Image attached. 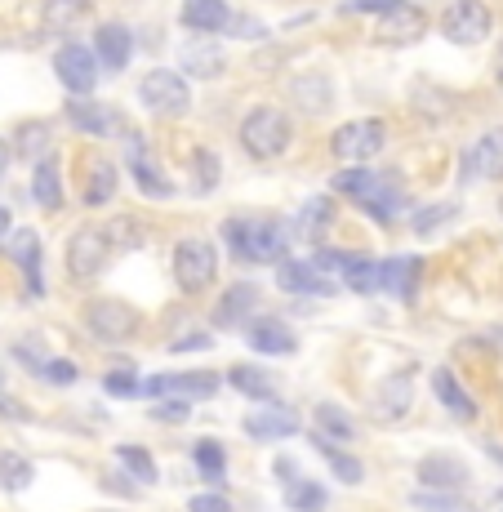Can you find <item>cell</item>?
I'll return each mask as SVG.
<instances>
[{"label":"cell","instance_id":"681fc988","mask_svg":"<svg viewBox=\"0 0 503 512\" xmlns=\"http://www.w3.org/2000/svg\"><path fill=\"white\" fill-rule=\"evenodd\" d=\"M0 415H9V419H18V423H27V419H32V410H27L23 401H14V397H0Z\"/></svg>","mask_w":503,"mask_h":512},{"label":"cell","instance_id":"ac0fdd59","mask_svg":"<svg viewBox=\"0 0 503 512\" xmlns=\"http://www.w3.org/2000/svg\"><path fill=\"white\" fill-rule=\"evenodd\" d=\"M294 432H299V419L281 406L254 410V415L245 419V437H254V441H281V437H294Z\"/></svg>","mask_w":503,"mask_h":512},{"label":"cell","instance_id":"ee69618b","mask_svg":"<svg viewBox=\"0 0 503 512\" xmlns=\"http://www.w3.org/2000/svg\"><path fill=\"white\" fill-rule=\"evenodd\" d=\"M446 219H455V205H441V210H423V214H414V232H432L437 223H446Z\"/></svg>","mask_w":503,"mask_h":512},{"label":"cell","instance_id":"b9f144b4","mask_svg":"<svg viewBox=\"0 0 503 512\" xmlns=\"http://www.w3.org/2000/svg\"><path fill=\"white\" fill-rule=\"evenodd\" d=\"M192 165H196V192H210L219 183V156L201 147V152H192Z\"/></svg>","mask_w":503,"mask_h":512},{"label":"cell","instance_id":"d6a6232c","mask_svg":"<svg viewBox=\"0 0 503 512\" xmlns=\"http://www.w3.org/2000/svg\"><path fill=\"white\" fill-rule=\"evenodd\" d=\"M410 504L419 508V512H472V504L463 495H450V490H414L410 495Z\"/></svg>","mask_w":503,"mask_h":512},{"label":"cell","instance_id":"e0dca14e","mask_svg":"<svg viewBox=\"0 0 503 512\" xmlns=\"http://www.w3.org/2000/svg\"><path fill=\"white\" fill-rule=\"evenodd\" d=\"M276 285L285 294H330L334 285L321 277L317 263H299V259H281L276 263Z\"/></svg>","mask_w":503,"mask_h":512},{"label":"cell","instance_id":"11a10c76","mask_svg":"<svg viewBox=\"0 0 503 512\" xmlns=\"http://www.w3.org/2000/svg\"><path fill=\"white\" fill-rule=\"evenodd\" d=\"M5 232H9V214L0 210V241H5Z\"/></svg>","mask_w":503,"mask_h":512},{"label":"cell","instance_id":"5bb4252c","mask_svg":"<svg viewBox=\"0 0 503 512\" xmlns=\"http://www.w3.org/2000/svg\"><path fill=\"white\" fill-rule=\"evenodd\" d=\"M5 254L23 268L27 285H32V294H45V272H41V236L32 228H18L14 236L5 241Z\"/></svg>","mask_w":503,"mask_h":512},{"label":"cell","instance_id":"e575fe53","mask_svg":"<svg viewBox=\"0 0 503 512\" xmlns=\"http://www.w3.org/2000/svg\"><path fill=\"white\" fill-rule=\"evenodd\" d=\"M285 508L294 512H321L325 508V490L317 481H294V486H285Z\"/></svg>","mask_w":503,"mask_h":512},{"label":"cell","instance_id":"db71d44e","mask_svg":"<svg viewBox=\"0 0 503 512\" xmlns=\"http://www.w3.org/2000/svg\"><path fill=\"white\" fill-rule=\"evenodd\" d=\"M5 165H9V152H5V143H0V179H5Z\"/></svg>","mask_w":503,"mask_h":512},{"label":"cell","instance_id":"7a4b0ae2","mask_svg":"<svg viewBox=\"0 0 503 512\" xmlns=\"http://www.w3.org/2000/svg\"><path fill=\"white\" fill-rule=\"evenodd\" d=\"M334 187L339 192H348V196H357V205L366 214H374L379 223H392L401 214V205H406V196L397 192L383 174H374V170H343L339 179H334Z\"/></svg>","mask_w":503,"mask_h":512},{"label":"cell","instance_id":"8992f818","mask_svg":"<svg viewBox=\"0 0 503 512\" xmlns=\"http://www.w3.org/2000/svg\"><path fill=\"white\" fill-rule=\"evenodd\" d=\"M495 27V14H490L481 0H455V5L441 14V36L450 45H481Z\"/></svg>","mask_w":503,"mask_h":512},{"label":"cell","instance_id":"4316f807","mask_svg":"<svg viewBox=\"0 0 503 512\" xmlns=\"http://www.w3.org/2000/svg\"><path fill=\"white\" fill-rule=\"evenodd\" d=\"M130 170H134V183L143 187L147 196H174V183L161 179V170H156L152 156H143V147L130 143Z\"/></svg>","mask_w":503,"mask_h":512},{"label":"cell","instance_id":"7402d4cb","mask_svg":"<svg viewBox=\"0 0 503 512\" xmlns=\"http://www.w3.org/2000/svg\"><path fill=\"white\" fill-rule=\"evenodd\" d=\"M228 5L223 0H183V27L187 32H201V36H214L228 27Z\"/></svg>","mask_w":503,"mask_h":512},{"label":"cell","instance_id":"30bf717a","mask_svg":"<svg viewBox=\"0 0 503 512\" xmlns=\"http://www.w3.org/2000/svg\"><path fill=\"white\" fill-rule=\"evenodd\" d=\"M423 32H428V14H423L419 5H406V0H397L392 9H383V14H379L374 41H379V45H414Z\"/></svg>","mask_w":503,"mask_h":512},{"label":"cell","instance_id":"9a60e30c","mask_svg":"<svg viewBox=\"0 0 503 512\" xmlns=\"http://www.w3.org/2000/svg\"><path fill=\"white\" fill-rule=\"evenodd\" d=\"M67 121H72L81 134H94V139H107V134H112L116 125H121V116H116L112 107L94 103V98L76 94L72 103H67Z\"/></svg>","mask_w":503,"mask_h":512},{"label":"cell","instance_id":"f907efd6","mask_svg":"<svg viewBox=\"0 0 503 512\" xmlns=\"http://www.w3.org/2000/svg\"><path fill=\"white\" fill-rule=\"evenodd\" d=\"M236 27H223V32H232V36H268L263 32V23H254V18H232Z\"/></svg>","mask_w":503,"mask_h":512},{"label":"cell","instance_id":"ffe728a7","mask_svg":"<svg viewBox=\"0 0 503 512\" xmlns=\"http://www.w3.org/2000/svg\"><path fill=\"white\" fill-rule=\"evenodd\" d=\"M250 348L254 352H263V357H285V352H294V334L290 326H281L276 317H259V321H250Z\"/></svg>","mask_w":503,"mask_h":512},{"label":"cell","instance_id":"d590c367","mask_svg":"<svg viewBox=\"0 0 503 512\" xmlns=\"http://www.w3.org/2000/svg\"><path fill=\"white\" fill-rule=\"evenodd\" d=\"M116 459H121V468L130 472L134 481H143V486H152L156 481V464H152V455H147L143 446H121L116 450Z\"/></svg>","mask_w":503,"mask_h":512},{"label":"cell","instance_id":"5b68a950","mask_svg":"<svg viewBox=\"0 0 503 512\" xmlns=\"http://www.w3.org/2000/svg\"><path fill=\"white\" fill-rule=\"evenodd\" d=\"M214 272H219V254H214L210 241H201V236H187V241L174 245V281H179L183 294L210 290Z\"/></svg>","mask_w":503,"mask_h":512},{"label":"cell","instance_id":"4fadbf2b","mask_svg":"<svg viewBox=\"0 0 503 512\" xmlns=\"http://www.w3.org/2000/svg\"><path fill=\"white\" fill-rule=\"evenodd\" d=\"M463 174H472V179H503V130L481 134L463 152Z\"/></svg>","mask_w":503,"mask_h":512},{"label":"cell","instance_id":"83f0119b","mask_svg":"<svg viewBox=\"0 0 503 512\" xmlns=\"http://www.w3.org/2000/svg\"><path fill=\"white\" fill-rule=\"evenodd\" d=\"M228 383L245 397H259V401H276V379L268 370H254V366H232Z\"/></svg>","mask_w":503,"mask_h":512},{"label":"cell","instance_id":"9c48e42d","mask_svg":"<svg viewBox=\"0 0 503 512\" xmlns=\"http://www.w3.org/2000/svg\"><path fill=\"white\" fill-rule=\"evenodd\" d=\"M219 392V374H205V370H192V374H156L138 388V397H179V401H201V397H214Z\"/></svg>","mask_w":503,"mask_h":512},{"label":"cell","instance_id":"74e56055","mask_svg":"<svg viewBox=\"0 0 503 512\" xmlns=\"http://www.w3.org/2000/svg\"><path fill=\"white\" fill-rule=\"evenodd\" d=\"M192 459H196V468H201L210 481H219L223 468H228V450H223L219 441H196V446H192Z\"/></svg>","mask_w":503,"mask_h":512},{"label":"cell","instance_id":"d4e9b609","mask_svg":"<svg viewBox=\"0 0 503 512\" xmlns=\"http://www.w3.org/2000/svg\"><path fill=\"white\" fill-rule=\"evenodd\" d=\"M85 205H107L116 196V165L103 161V156H94L90 170H85V187H81Z\"/></svg>","mask_w":503,"mask_h":512},{"label":"cell","instance_id":"4dcf8cb0","mask_svg":"<svg viewBox=\"0 0 503 512\" xmlns=\"http://www.w3.org/2000/svg\"><path fill=\"white\" fill-rule=\"evenodd\" d=\"M36 477L32 459L18 455V450H0V486L9 490V495H18V490H27Z\"/></svg>","mask_w":503,"mask_h":512},{"label":"cell","instance_id":"9f6ffc18","mask_svg":"<svg viewBox=\"0 0 503 512\" xmlns=\"http://www.w3.org/2000/svg\"><path fill=\"white\" fill-rule=\"evenodd\" d=\"M495 76L503 81V45H499V58H495Z\"/></svg>","mask_w":503,"mask_h":512},{"label":"cell","instance_id":"603a6c76","mask_svg":"<svg viewBox=\"0 0 503 512\" xmlns=\"http://www.w3.org/2000/svg\"><path fill=\"white\" fill-rule=\"evenodd\" d=\"M254 303H259V290H254V285H232V290L219 299V308H214V326L236 330L245 312H254Z\"/></svg>","mask_w":503,"mask_h":512},{"label":"cell","instance_id":"6da1fadb","mask_svg":"<svg viewBox=\"0 0 503 512\" xmlns=\"http://www.w3.org/2000/svg\"><path fill=\"white\" fill-rule=\"evenodd\" d=\"M228 245L236 259L245 263H281L290 250V223L285 219H232L228 223Z\"/></svg>","mask_w":503,"mask_h":512},{"label":"cell","instance_id":"f6af8a7d","mask_svg":"<svg viewBox=\"0 0 503 512\" xmlns=\"http://www.w3.org/2000/svg\"><path fill=\"white\" fill-rule=\"evenodd\" d=\"M152 419H161V423H187V401H156V410H152Z\"/></svg>","mask_w":503,"mask_h":512},{"label":"cell","instance_id":"2e32d148","mask_svg":"<svg viewBox=\"0 0 503 512\" xmlns=\"http://www.w3.org/2000/svg\"><path fill=\"white\" fill-rule=\"evenodd\" d=\"M134 54V36L125 23H107L98 27V41H94V58L107 67V72H125Z\"/></svg>","mask_w":503,"mask_h":512},{"label":"cell","instance_id":"f5cc1de1","mask_svg":"<svg viewBox=\"0 0 503 512\" xmlns=\"http://www.w3.org/2000/svg\"><path fill=\"white\" fill-rule=\"evenodd\" d=\"M276 477H294V464H290V459H276Z\"/></svg>","mask_w":503,"mask_h":512},{"label":"cell","instance_id":"816d5d0a","mask_svg":"<svg viewBox=\"0 0 503 512\" xmlns=\"http://www.w3.org/2000/svg\"><path fill=\"white\" fill-rule=\"evenodd\" d=\"M205 343H210L205 334H187V339H174V352H201Z\"/></svg>","mask_w":503,"mask_h":512},{"label":"cell","instance_id":"60d3db41","mask_svg":"<svg viewBox=\"0 0 503 512\" xmlns=\"http://www.w3.org/2000/svg\"><path fill=\"white\" fill-rule=\"evenodd\" d=\"M317 423H321L325 432H334V437H343V441H352V437H357V423L348 419V410H339V406H325V401L317 406Z\"/></svg>","mask_w":503,"mask_h":512},{"label":"cell","instance_id":"277c9868","mask_svg":"<svg viewBox=\"0 0 503 512\" xmlns=\"http://www.w3.org/2000/svg\"><path fill=\"white\" fill-rule=\"evenodd\" d=\"M138 103L147 107L152 116H183L187 107H192V90H187L183 72H170V67H156V72H147L143 81H138Z\"/></svg>","mask_w":503,"mask_h":512},{"label":"cell","instance_id":"f35d334b","mask_svg":"<svg viewBox=\"0 0 503 512\" xmlns=\"http://www.w3.org/2000/svg\"><path fill=\"white\" fill-rule=\"evenodd\" d=\"M317 446L325 450V464L334 468V477H339V481H348V486H357V481L366 477V468H361V459H352V455H343V450L325 446V437H317Z\"/></svg>","mask_w":503,"mask_h":512},{"label":"cell","instance_id":"f1b7e54d","mask_svg":"<svg viewBox=\"0 0 503 512\" xmlns=\"http://www.w3.org/2000/svg\"><path fill=\"white\" fill-rule=\"evenodd\" d=\"M330 223H334V201H330V196H317V201L303 205V214H299V223H294V232H299L303 241H321Z\"/></svg>","mask_w":503,"mask_h":512},{"label":"cell","instance_id":"836d02e7","mask_svg":"<svg viewBox=\"0 0 503 512\" xmlns=\"http://www.w3.org/2000/svg\"><path fill=\"white\" fill-rule=\"evenodd\" d=\"M406 406H410V383L406 379H388V383H383L374 410H379L383 419H397V415H406Z\"/></svg>","mask_w":503,"mask_h":512},{"label":"cell","instance_id":"cb8c5ba5","mask_svg":"<svg viewBox=\"0 0 503 512\" xmlns=\"http://www.w3.org/2000/svg\"><path fill=\"white\" fill-rule=\"evenodd\" d=\"M432 392H437L441 406H446L455 419H463V423L477 419V406H472V397L459 388V379L450 370H432Z\"/></svg>","mask_w":503,"mask_h":512},{"label":"cell","instance_id":"44dd1931","mask_svg":"<svg viewBox=\"0 0 503 512\" xmlns=\"http://www.w3.org/2000/svg\"><path fill=\"white\" fill-rule=\"evenodd\" d=\"M419 481L428 490H459L468 481V468L455 455H428V459H419Z\"/></svg>","mask_w":503,"mask_h":512},{"label":"cell","instance_id":"7dc6e473","mask_svg":"<svg viewBox=\"0 0 503 512\" xmlns=\"http://www.w3.org/2000/svg\"><path fill=\"white\" fill-rule=\"evenodd\" d=\"M192 512H232V504L223 495H192V504H187Z\"/></svg>","mask_w":503,"mask_h":512},{"label":"cell","instance_id":"484cf974","mask_svg":"<svg viewBox=\"0 0 503 512\" xmlns=\"http://www.w3.org/2000/svg\"><path fill=\"white\" fill-rule=\"evenodd\" d=\"M90 14V0H41V23L45 32H67Z\"/></svg>","mask_w":503,"mask_h":512},{"label":"cell","instance_id":"52a82bcc","mask_svg":"<svg viewBox=\"0 0 503 512\" xmlns=\"http://www.w3.org/2000/svg\"><path fill=\"white\" fill-rule=\"evenodd\" d=\"M107 254H112V236H107V228L72 232V241H67V272H72V281H94L98 272H103Z\"/></svg>","mask_w":503,"mask_h":512},{"label":"cell","instance_id":"ba28073f","mask_svg":"<svg viewBox=\"0 0 503 512\" xmlns=\"http://www.w3.org/2000/svg\"><path fill=\"white\" fill-rule=\"evenodd\" d=\"M383 143H388V125L366 116V121L343 125V130L330 139V152L339 156V161H357L361 165V161H370V156H379Z\"/></svg>","mask_w":503,"mask_h":512},{"label":"cell","instance_id":"8fae6325","mask_svg":"<svg viewBox=\"0 0 503 512\" xmlns=\"http://www.w3.org/2000/svg\"><path fill=\"white\" fill-rule=\"evenodd\" d=\"M85 326L103 343H125L138 330V312L125 308V303H112V299H94L90 308H85Z\"/></svg>","mask_w":503,"mask_h":512},{"label":"cell","instance_id":"ab89813d","mask_svg":"<svg viewBox=\"0 0 503 512\" xmlns=\"http://www.w3.org/2000/svg\"><path fill=\"white\" fill-rule=\"evenodd\" d=\"M343 277H348V290L374 294V290H379V263H370V259H352L348 268H343Z\"/></svg>","mask_w":503,"mask_h":512},{"label":"cell","instance_id":"8d00e7d4","mask_svg":"<svg viewBox=\"0 0 503 512\" xmlns=\"http://www.w3.org/2000/svg\"><path fill=\"white\" fill-rule=\"evenodd\" d=\"M18 152H23L32 165L41 161V152H49V125H45V121L18 125Z\"/></svg>","mask_w":503,"mask_h":512},{"label":"cell","instance_id":"7c38bea8","mask_svg":"<svg viewBox=\"0 0 503 512\" xmlns=\"http://www.w3.org/2000/svg\"><path fill=\"white\" fill-rule=\"evenodd\" d=\"M54 72L72 94H90L98 85V58H94V49H85V45H63L54 54Z\"/></svg>","mask_w":503,"mask_h":512},{"label":"cell","instance_id":"c3c4849f","mask_svg":"<svg viewBox=\"0 0 503 512\" xmlns=\"http://www.w3.org/2000/svg\"><path fill=\"white\" fill-rule=\"evenodd\" d=\"M397 0H348V14H383V9H392Z\"/></svg>","mask_w":503,"mask_h":512},{"label":"cell","instance_id":"f546056e","mask_svg":"<svg viewBox=\"0 0 503 512\" xmlns=\"http://www.w3.org/2000/svg\"><path fill=\"white\" fill-rule=\"evenodd\" d=\"M32 196H36L41 210H63V183H58V165L54 161H36Z\"/></svg>","mask_w":503,"mask_h":512},{"label":"cell","instance_id":"d6986e66","mask_svg":"<svg viewBox=\"0 0 503 512\" xmlns=\"http://www.w3.org/2000/svg\"><path fill=\"white\" fill-rule=\"evenodd\" d=\"M419 272H423V259H414V254H401V259L379 263V290H392V294H401V299H414Z\"/></svg>","mask_w":503,"mask_h":512},{"label":"cell","instance_id":"7bdbcfd3","mask_svg":"<svg viewBox=\"0 0 503 512\" xmlns=\"http://www.w3.org/2000/svg\"><path fill=\"white\" fill-rule=\"evenodd\" d=\"M138 388H143V383H138L130 370H116V374H107V379H103L107 397H138Z\"/></svg>","mask_w":503,"mask_h":512},{"label":"cell","instance_id":"3957f363","mask_svg":"<svg viewBox=\"0 0 503 512\" xmlns=\"http://www.w3.org/2000/svg\"><path fill=\"white\" fill-rule=\"evenodd\" d=\"M290 116L281 107H254L241 121V147L254 161H276V156L290 147Z\"/></svg>","mask_w":503,"mask_h":512},{"label":"cell","instance_id":"bcb514c9","mask_svg":"<svg viewBox=\"0 0 503 512\" xmlns=\"http://www.w3.org/2000/svg\"><path fill=\"white\" fill-rule=\"evenodd\" d=\"M36 370H41L45 379H54V383H76V366H72V361H41Z\"/></svg>","mask_w":503,"mask_h":512},{"label":"cell","instance_id":"1f68e13d","mask_svg":"<svg viewBox=\"0 0 503 512\" xmlns=\"http://www.w3.org/2000/svg\"><path fill=\"white\" fill-rule=\"evenodd\" d=\"M179 63L187 76H219L223 72V54L214 45H187L179 54Z\"/></svg>","mask_w":503,"mask_h":512},{"label":"cell","instance_id":"6f0895ef","mask_svg":"<svg viewBox=\"0 0 503 512\" xmlns=\"http://www.w3.org/2000/svg\"><path fill=\"white\" fill-rule=\"evenodd\" d=\"M0 383H5V374H0Z\"/></svg>","mask_w":503,"mask_h":512}]
</instances>
